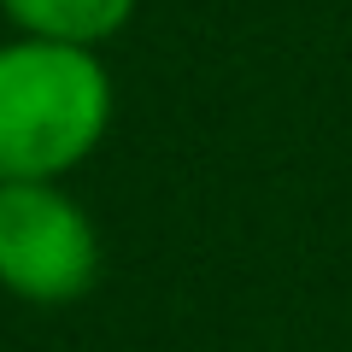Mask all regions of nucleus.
Masks as SVG:
<instances>
[{
  "mask_svg": "<svg viewBox=\"0 0 352 352\" xmlns=\"http://www.w3.org/2000/svg\"><path fill=\"white\" fill-rule=\"evenodd\" d=\"M100 229L59 182H0V288L24 305H76L100 282Z\"/></svg>",
  "mask_w": 352,
  "mask_h": 352,
  "instance_id": "obj_2",
  "label": "nucleus"
},
{
  "mask_svg": "<svg viewBox=\"0 0 352 352\" xmlns=\"http://www.w3.org/2000/svg\"><path fill=\"white\" fill-rule=\"evenodd\" d=\"M112 129V71L100 47L47 36L0 41V182L71 176Z\"/></svg>",
  "mask_w": 352,
  "mask_h": 352,
  "instance_id": "obj_1",
  "label": "nucleus"
},
{
  "mask_svg": "<svg viewBox=\"0 0 352 352\" xmlns=\"http://www.w3.org/2000/svg\"><path fill=\"white\" fill-rule=\"evenodd\" d=\"M141 0H0V18L18 36H47V41H76L100 47L135 18Z\"/></svg>",
  "mask_w": 352,
  "mask_h": 352,
  "instance_id": "obj_3",
  "label": "nucleus"
}]
</instances>
